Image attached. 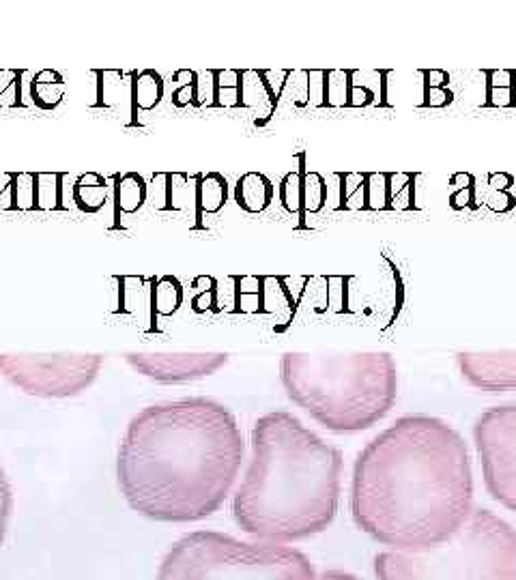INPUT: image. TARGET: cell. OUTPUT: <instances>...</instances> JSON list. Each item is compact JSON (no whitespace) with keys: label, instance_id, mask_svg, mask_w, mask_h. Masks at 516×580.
Instances as JSON below:
<instances>
[{"label":"cell","instance_id":"1","mask_svg":"<svg viewBox=\"0 0 516 580\" xmlns=\"http://www.w3.org/2000/svg\"><path fill=\"white\" fill-rule=\"evenodd\" d=\"M473 510L465 439L430 415H405L379 432L353 467L357 527L392 550H424L461 529Z\"/></svg>","mask_w":516,"mask_h":580},{"label":"cell","instance_id":"2","mask_svg":"<svg viewBox=\"0 0 516 580\" xmlns=\"http://www.w3.org/2000/svg\"><path fill=\"white\" fill-rule=\"evenodd\" d=\"M243 456L241 428L222 402L198 396L151 404L123 434L119 488L151 520H203L231 495Z\"/></svg>","mask_w":516,"mask_h":580},{"label":"cell","instance_id":"3","mask_svg":"<svg viewBox=\"0 0 516 580\" xmlns=\"http://www.w3.org/2000/svg\"><path fill=\"white\" fill-rule=\"evenodd\" d=\"M342 452L289 411L256 419L252 458L235 492L237 525L269 544L306 540L336 518Z\"/></svg>","mask_w":516,"mask_h":580},{"label":"cell","instance_id":"4","mask_svg":"<svg viewBox=\"0 0 516 580\" xmlns=\"http://www.w3.org/2000/svg\"><path fill=\"white\" fill-rule=\"evenodd\" d=\"M286 396L336 434L370 430L398 398V368L390 353H284Z\"/></svg>","mask_w":516,"mask_h":580},{"label":"cell","instance_id":"5","mask_svg":"<svg viewBox=\"0 0 516 580\" xmlns=\"http://www.w3.org/2000/svg\"><path fill=\"white\" fill-rule=\"evenodd\" d=\"M379 580H516V531L504 518L473 507L461 529L424 550H385Z\"/></svg>","mask_w":516,"mask_h":580},{"label":"cell","instance_id":"6","mask_svg":"<svg viewBox=\"0 0 516 580\" xmlns=\"http://www.w3.org/2000/svg\"><path fill=\"white\" fill-rule=\"evenodd\" d=\"M310 559L297 548L241 542L226 533L185 535L164 557L157 580H314Z\"/></svg>","mask_w":516,"mask_h":580},{"label":"cell","instance_id":"7","mask_svg":"<svg viewBox=\"0 0 516 580\" xmlns=\"http://www.w3.org/2000/svg\"><path fill=\"white\" fill-rule=\"evenodd\" d=\"M104 355L97 353H0V376L35 398H74L89 389Z\"/></svg>","mask_w":516,"mask_h":580},{"label":"cell","instance_id":"8","mask_svg":"<svg viewBox=\"0 0 516 580\" xmlns=\"http://www.w3.org/2000/svg\"><path fill=\"white\" fill-rule=\"evenodd\" d=\"M473 443L489 495L516 512V402L484 411L473 424Z\"/></svg>","mask_w":516,"mask_h":580},{"label":"cell","instance_id":"9","mask_svg":"<svg viewBox=\"0 0 516 580\" xmlns=\"http://www.w3.org/2000/svg\"><path fill=\"white\" fill-rule=\"evenodd\" d=\"M125 361L138 374L162 385L205 379L228 364L226 353H127Z\"/></svg>","mask_w":516,"mask_h":580},{"label":"cell","instance_id":"10","mask_svg":"<svg viewBox=\"0 0 516 580\" xmlns=\"http://www.w3.org/2000/svg\"><path fill=\"white\" fill-rule=\"evenodd\" d=\"M456 364L463 379L486 394H504L516 389V351H465L456 353Z\"/></svg>","mask_w":516,"mask_h":580},{"label":"cell","instance_id":"11","mask_svg":"<svg viewBox=\"0 0 516 580\" xmlns=\"http://www.w3.org/2000/svg\"><path fill=\"white\" fill-rule=\"evenodd\" d=\"M280 97L263 69H241V108L254 114L256 125H265L276 114Z\"/></svg>","mask_w":516,"mask_h":580},{"label":"cell","instance_id":"12","mask_svg":"<svg viewBox=\"0 0 516 580\" xmlns=\"http://www.w3.org/2000/svg\"><path fill=\"white\" fill-rule=\"evenodd\" d=\"M200 174L188 172H166V202L164 211L179 213L192 220V228L200 230L203 226V215L198 209V181Z\"/></svg>","mask_w":516,"mask_h":580},{"label":"cell","instance_id":"13","mask_svg":"<svg viewBox=\"0 0 516 580\" xmlns=\"http://www.w3.org/2000/svg\"><path fill=\"white\" fill-rule=\"evenodd\" d=\"M390 74H392L390 69H372V71L353 69L349 108H368V106L390 108L392 106Z\"/></svg>","mask_w":516,"mask_h":580},{"label":"cell","instance_id":"14","mask_svg":"<svg viewBox=\"0 0 516 580\" xmlns=\"http://www.w3.org/2000/svg\"><path fill=\"white\" fill-rule=\"evenodd\" d=\"M175 93H172V104L177 108L194 106L213 108L215 95V71H196V69H179L175 74Z\"/></svg>","mask_w":516,"mask_h":580},{"label":"cell","instance_id":"15","mask_svg":"<svg viewBox=\"0 0 516 580\" xmlns=\"http://www.w3.org/2000/svg\"><path fill=\"white\" fill-rule=\"evenodd\" d=\"M97 108L104 110H125L129 108V125L134 116V99H132V74H125L121 69H97Z\"/></svg>","mask_w":516,"mask_h":580},{"label":"cell","instance_id":"16","mask_svg":"<svg viewBox=\"0 0 516 580\" xmlns=\"http://www.w3.org/2000/svg\"><path fill=\"white\" fill-rule=\"evenodd\" d=\"M274 183L263 172H246L241 174L237 185H235V202L239 209L246 213H263L271 202H274Z\"/></svg>","mask_w":516,"mask_h":580},{"label":"cell","instance_id":"17","mask_svg":"<svg viewBox=\"0 0 516 580\" xmlns=\"http://www.w3.org/2000/svg\"><path fill=\"white\" fill-rule=\"evenodd\" d=\"M112 183H114V220H117L114 228H119L121 213L132 215L145 207V202L149 198V185L138 172L114 174Z\"/></svg>","mask_w":516,"mask_h":580},{"label":"cell","instance_id":"18","mask_svg":"<svg viewBox=\"0 0 516 580\" xmlns=\"http://www.w3.org/2000/svg\"><path fill=\"white\" fill-rule=\"evenodd\" d=\"M164 91H166L164 78L157 74L155 69L132 71V99H134L132 127L138 125V110L149 112L155 106H160V101L164 99Z\"/></svg>","mask_w":516,"mask_h":580},{"label":"cell","instance_id":"19","mask_svg":"<svg viewBox=\"0 0 516 580\" xmlns=\"http://www.w3.org/2000/svg\"><path fill=\"white\" fill-rule=\"evenodd\" d=\"M110 194L108 181L97 172H86L71 183V202L82 213H99L104 209Z\"/></svg>","mask_w":516,"mask_h":580},{"label":"cell","instance_id":"20","mask_svg":"<svg viewBox=\"0 0 516 580\" xmlns=\"http://www.w3.org/2000/svg\"><path fill=\"white\" fill-rule=\"evenodd\" d=\"M484 108H516V69H484Z\"/></svg>","mask_w":516,"mask_h":580},{"label":"cell","instance_id":"21","mask_svg":"<svg viewBox=\"0 0 516 580\" xmlns=\"http://www.w3.org/2000/svg\"><path fill=\"white\" fill-rule=\"evenodd\" d=\"M297 159H299L297 168L289 170L282 177L280 187H278V196H280L282 207L291 215H297L299 228H306V215H304V174L308 170L306 153L301 151Z\"/></svg>","mask_w":516,"mask_h":580},{"label":"cell","instance_id":"22","mask_svg":"<svg viewBox=\"0 0 516 580\" xmlns=\"http://www.w3.org/2000/svg\"><path fill=\"white\" fill-rule=\"evenodd\" d=\"M119 282V306L121 312L136 314L140 310H149L155 316L153 308V284L155 278H140V275H123Z\"/></svg>","mask_w":516,"mask_h":580},{"label":"cell","instance_id":"23","mask_svg":"<svg viewBox=\"0 0 516 580\" xmlns=\"http://www.w3.org/2000/svg\"><path fill=\"white\" fill-rule=\"evenodd\" d=\"M295 306L297 301L291 288L286 286L284 278L263 275V314H274L280 318L282 325H289V321L295 316Z\"/></svg>","mask_w":516,"mask_h":580},{"label":"cell","instance_id":"24","mask_svg":"<svg viewBox=\"0 0 516 580\" xmlns=\"http://www.w3.org/2000/svg\"><path fill=\"white\" fill-rule=\"evenodd\" d=\"M65 78L54 69H41L31 82L33 104L41 110H54L65 99Z\"/></svg>","mask_w":516,"mask_h":580},{"label":"cell","instance_id":"25","mask_svg":"<svg viewBox=\"0 0 516 580\" xmlns=\"http://www.w3.org/2000/svg\"><path fill=\"white\" fill-rule=\"evenodd\" d=\"M422 76V108H446L454 101L450 74L443 69H420Z\"/></svg>","mask_w":516,"mask_h":580},{"label":"cell","instance_id":"26","mask_svg":"<svg viewBox=\"0 0 516 580\" xmlns=\"http://www.w3.org/2000/svg\"><path fill=\"white\" fill-rule=\"evenodd\" d=\"M231 280L235 312L263 314V275H235Z\"/></svg>","mask_w":516,"mask_h":580},{"label":"cell","instance_id":"27","mask_svg":"<svg viewBox=\"0 0 516 580\" xmlns=\"http://www.w3.org/2000/svg\"><path fill=\"white\" fill-rule=\"evenodd\" d=\"M228 200V181L220 172L200 174L198 181V209L200 215L220 213Z\"/></svg>","mask_w":516,"mask_h":580},{"label":"cell","instance_id":"28","mask_svg":"<svg viewBox=\"0 0 516 580\" xmlns=\"http://www.w3.org/2000/svg\"><path fill=\"white\" fill-rule=\"evenodd\" d=\"M61 172H37V211H63L67 209V187Z\"/></svg>","mask_w":516,"mask_h":580},{"label":"cell","instance_id":"29","mask_svg":"<svg viewBox=\"0 0 516 580\" xmlns=\"http://www.w3.org/2000/svg\"><path fill=\"white\" fill-rule=\"evenodd\" d=\"M418 172H387V196H390V211H415V181Z\"/></svg>","mask_w":516,"mask_h":580},{"label":"cell","instance_id":"30","mask_svg":"<svg viewBox=\"0 0 516 580\" xmlns=\"http://www.w3.org/2000/svg\"><path fill=\"white\" fill-rule=\"evenodd\" d=\"M516 177L508 172H491L489 174V190H486L484 207H489L495 213H510L516 209V196L512 192Z\"/></svg>","mask_w":516,"mask_h":580},{"label":"cell","instance_id":"31","mask_svg":"<svg viewBox=\"0 0 516 580\" xmlns=\"http://www.w3.org/2000/svg\"><path fill=\"white\" fill-rule=\"evenodd\" d=\"M340 181L338 211H366L368 172H336Z\"/></svg>","mask_w":516,"mask_h":580},{"label":"cell","instance_id":"32","mask_svg":"<svg viewBox=\"0 0 516 580\" xmlns=\"http://www.w3.org/2000/svg\"><path fill=\"white\" fill-rule=\"evenodd\" d=\"M448 205L454 211H476L478 202V181L471 172H456L450 179Z\"/></svg>","mask_w":516,"mask_h":580},{"label":"cell","instance_id":"33","mask_svg":"<svg viewBox=\"0 0 516 580\" xmlns=\"http://www.w3.org/2000/svg\"><path fill=\"white\" fill-rule=\"evenodd\" d=\"M213 108H241V69H213Z\"/></svg>","mask_w":516,"mask_h":580},{"label":"cell","instance_id":"34","mask_svg":"<svg viewBox=\"0 0 516 580\" xmlns=\"http://www.w3.org/2000/svg\"><path fill=\"white\" fill-rule=\"evenodd\" d=\"M183 297H185L183 286L177 278H172V275L155 278V284H153L155 314H160V316L175 314L183 306Z\"/></svg>","mask_w":516,"mask_h":580},{"label":"cell","instance_id":"35","mask_svg":"<svg viewBox=\"0 0 516 580\" xmlns=\"http://www.w3.org/2000/svg\"><path fill=\"white\" fill-rule=\"evenodd\" d=\"M353 69H327V108H349Z\"/></svg>","mask_w":516,"mask_h":580},{"label":"cell","instance_id":"36","mask_svg":"<svg viewBox=\"0 0 516 580\" xmlns=\"http://www.w3.org/2000/svg\"><path fill=\"white\" fill-rule=\"evenodd\" d=\"M194 297H192V308L194 312H218L222 310L220 306V284L211 275H200L192 284Z\"/></svg>","mask_w":516,"mask_h":580},{"label":"cell","instance_id":"37","mask_svg":"<svg viewBox=\"0 0 516 580\" xmlns=\"http://www.w3.org/2000/svg\"><path fill=\"white\" fill-rule=\"evenodd\" d=\"M327 194H329V187L323 174L314 172V170H306L304 174V215H314L323 211V207L327 205Z\"/></svg>","mask_w":516,"mask_h":580},{"label":"cell","instance_id":"38","mask_svg":"<svg viewBox=\"0 0 516 580\" xmlns=\"http://www.w3.org/2000/svg\"><path fill=\"white\" fill-rule=\"evenodd\" d=\"M13 211H37V172H16Z\"/></svg>","mask_w":516,"mask_h":580},{"label":"cell","instance_id":"39","mask_svg":"<svg viewBox=\"0 0 516 580\" xmlns=\"http://www.w3.org/2000/svg\"><path fill=\"white\" fill-rule=\"evenodd\" d=\"M280 99H289L297 108L308 106V69L286 71L280 89Z\"/></svg>","mask_w":516,"mask_h":580},{"label":"cell","instance_id":"40","mask_svg":"<svg viewBox=\"0 0 516 580\" xmlns=\"http://www.w3.org/2000/svg\"><path fill=\"white\" fill-rule=\"evenodd\" d=\"M22 78H24V71L0 69V108L24 106Z\"/></svg>","mask_w":516,"mask_h":580},{"label":"cell","instance_id":"41","mask_svg":"<svg viewBox=\"0 0 516 580\" xmlns=\"http://www.w3.org/2000/svg\"><path fill=\"white\" fill-rule=\"evenodd\" d=\"M366 211H390V196H387V172H368Z\"/></svg>","mask_w":516,"mask_h":580},{"label":"cell","instance_id":"42","mask_svg":"<svg viewBox=\"0 0 516 580\" xmlns=\"http://www.w3.org/2000/svg\"><path fill=\"white\" fill-rule=\"evenodd\" d=\"M327 69H308V106L327 108Z\"/></svg>","mask_w":516,"mask_h":580},{"label":"cell","instance_id":"43","mask_svg":"<svg viewBox=\"0 0 516 580\" xmlns=\"http://www.w3.org/2000/svg\"><path fill=\"white\" fill-rule=\"evenodd\" d=\"M11 507H13L11 486H9V480H7L3 467H0V544H3V540H5L9 516H11Z\"/></svg>","mask_w":516,"mask_h":580},{"label":"cell","instance_id":"44","mask_svg":"<svg viewBox=\"0 0 516 580\" xmlns=\"http://www.w3.org/2000/svg\"><path fill=\"white\" fill-rule=\"evenodd\" d=\"M16 172H0V211H13Z\"/></svg>","mask_w":516,"mask_h":580},{"label":"cell","instance_id":"45","mask_svg":"<svg viewBox=\"0 0 516 580\" xmlns=\"http://www.w3.org/2000/svg\"><path fill=\"white\" fill-rule=\"evenodd\" d=\"M314 580H360V578L353 576V574H347V572H340V570H329V572L317 574V578Z\"/></svg>","mask_w":516,"mask_h":580}]
</instances>
